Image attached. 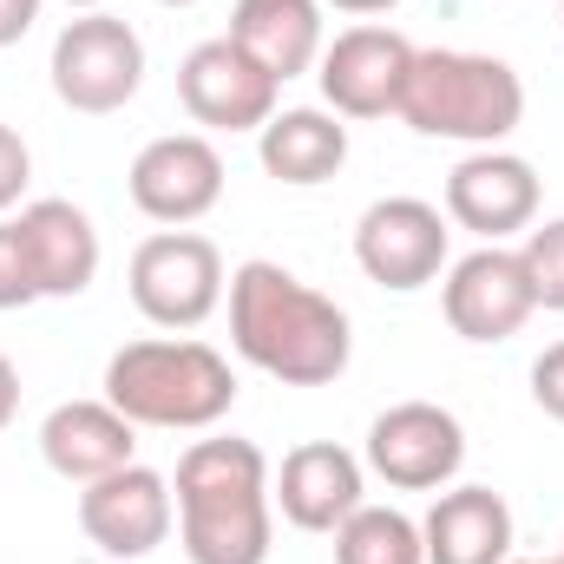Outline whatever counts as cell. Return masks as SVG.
I'll list each match as a JSON object with an SVG mask.
<instances>
[{"instance_id":"ba28073f","label":"cell","mask_w":564,"mask_h":564,"mask_svg":"<svg viewBox=\"0 0 564 564\" xmlns=\"http://www.w3.org/2000/svg\"><path fill=\"white\" fill-rule=\"evenodd\" d=\"M361 466L375 479H388L394 492H446L466 466V426L440 401H401V408L375 414Z\"/></svg>"},{"instance_id":"4dcf8cb0","label":"cell","mask_w":564,"mask_h":564,"mask_svg":"<svg viewBox=\"0 0 564 564\" xmlns=\"http://www.w3.org/2000/svg\"><path fill=\"white\" fill-rule=\"evenodd\" d=\"M158 7H197V0H158Z\"/></svg>"},{"instance_id":"6da1fadb","label":"cell","mask_w":564,"mask_h":564,"mask_svg":"<svg viewBox=\"0 0 564 564\" xmlns=\"http://www.w3.org/2000/svg\"><path fill=\"white\" fill-rule=\"evenodd\" d=\"M230 348L270 375L282 388H328L348 375L355 355V328L348 308L322 289L282 270L270 257H250L230 270Z\"/></svg>"},{"instance_id":"277c9868","label":"cell","mask_w":564,"mask_h":564,"mask_svg":"<svg viewBox=\"0 0 564 564\" xmlns=\"http://www.w3.org/2000/svg\"><path fill=\"white\" fill-rule=\"evenodd\" d=\"M394 119L421 139L453 144H506L525 126V79L499 53H459V46H421L401 86Z\"/></svg>"},{"instance_id":"7a4b0ae2","label":"cell","mask_w":564,"mask_h":564,"mask_svg":"<svg viewBox=\"0 0 564 564\" xmlns=\"http://www.w3.org/2000/svg\"><path fill=\"white\" fill-rule=\"evenodd\" d=\"M171 499H177V545L191 564H270L276 499H270V459L257 440H237V433L191 440L177 459Z\"/></svg>"},{"instance_id":"8fae6325","label":"cell","mask_w":564,"mask_h":564,"mask_svg":"<svg viewBox=\"0 0 564 564\" xmlns=\"http://www.w3.org/2000/svg\"><path fill=\"white\" fill-rule=\"evenodd\" d=\"M177 525V499H171V479L158 466H119L93 486H79V532L119 564L151 558Z\"/></svg>"},{"instance_id":"d6a6232c","label":"cell","mask_w":564,"mask_h":564,"mask_svg":"<svg viewBox=\"0 0 564 564\" xmlns=\"http://www.w3.org/2000/svg\"><path fill=\"white\" fill-rule=\"evenodd\" d=\"M558 13H564V0H558Z\"/></svg>"},{"instance_id":"52a82bcc","label":"cell","mask_w":564,"mask_h":564,"mask_svg":"<svg viewBox=\"0 0 564 564\" xmlns=\"http://www.w3.org/2000/svg\"><path fill=\"white\" fill-rule=\"evenodd\" d=\"M446 243H453L446 210L426 204V197H375L355 217V263H361V276L394 289V295H414L426 282H440Z\"/></svg>"},{"instance_id":"7c38bea8","label":"cell","mask_w":564,"mask_h":564,"mask_svg":"<svg viewBox=\"0 0 564 564\" xmlns=\"http://www.w3.org/2000/svg\"><path fill=\"white\" fill-rule=\"evenodd\" d=\"M276 79L224 33L177 59V99L204 132H263L276 119Z\"/></svg>"},{"instance_id":"7402d4cb","label":"cell","mask_w":564,"mask_h":564,"mask_svg":"<svg viewBox=\"0 0 564 564\" xmlns=\"http://www.w3.org/2000/svg\"><path fill=\"white\" fill-rule=\"evenodd\" d=\"M519 263H525V276H532L539 308L564 315V217L539 224V230H525V243H519Z\"/></svg>"},{"instance_id":"9a60e30c","label":"cell","mask_w":564,"mask_h":564,"mask_svg":"<svg viewBox=\"0 0 564 564\" xmlns=\"http://www.w3.org/2000/svg\"><path fill=\"white\" fill-rule=\"evenodd\" d=\"M270 499L295 532H335L348 512L368 506V466L335 440H302L282 453Z\"/></svg>"},{"instance_id":"83f0119b","label":"cell","mask_w":564,"mask_h":564,"mask_svg":"<svg viewBox=\"0 0 564 564\" xmlns=\"http://www.w3.org/2000/svg\"><path fill=\"white\" fill-rule=\"evenodd\" d=\"M322 7H335V13H355V20H375V13H394L401 0H322Z\"/></svg>"},{"instance_id":"2e32d148","label":"cell","mask_w":564,"mask_h":564,"mask_svg":"<svg viewBox=\"0 0 564 564\" xmlns=\"http://www.w3.org/2000/svg\"><path fill=\"white\" fill-rule=\"evenodd\" d=\"M20 243H26V263H33V282H40V302H66V295H86L93 276H99V230L79 204L66 197H33L20 204L13 217Z\"/></svg>"},{"instance_id":"cb8c5ba5","label":"cell","mask_w":564,"mask_h":564,"mask_svg":"<svg viewBox=\"0 0 564 564\" xmlns=\"http://www.w3.org/2000/svg\"><path fill=\"white\" fill-rule=\"evenodd\" d=\"M26 184H33V151H26V139L0 119V217L26 197Z\"/></svg>"},{"instance_id":"f546056e","label":"cell","mask_w":564,"mask_h":564,"mask_svg":"<svg viewBox=\"0 0 564 564\" xmlns=\"http://www.w3.org/2000/svg\"><path fill=\"white\" fill-rule=\"evenodd\" d=\"M506 564H558V558H506Z\"/></svg>"},{"instance_id":"5bb4252c","label":"cell","mask_w":564,"mask_h":564,"mask_svg":"<svg viewBox=\"0 0 564 564\" xmlns=\"http://www.w3.org/2000/svg\"><path fill=\"white\" fill-rule=\"evenodd\" d=\"M539 171L519 158V151H466L453 171H446V224L473 230L479 243H506L519 230L539 224Z\"/></svg>"},{"instance_id":"e0dca14e","label":"cell","mask_w":564,"mask_h":564,"mask_svg":"<svg viewBox=\"0 0 564 564\" xmlns=\"http://www.w3.org/2000/svg\"><path fill=\"white\" fill-rule=\"evenodd\" d=\"M40 459L66 486H93V479H106V473L139 459V426L126 421L112 401H59L40 421Z\"/></svg>"},{"instance_id":"d4e9b609","label":"cell","mask_w":564,"mask_h":564,"mask_svg":"<svg viewBox=\"0 0 564 564\" xmlns=\"http://www.w3.org/2000/svg\"><path fill=\"white\" fill-rule=\"evenodd\" d=\"M532 401H539L552 421H564V341H552V348L532 361Z\"/></svg>"},{"instance_id":"d6986e66","label":"cell","mask_w":564,"mask_h":564,"mask_svg":"<svg viewBox=\"0 0 564 564\" xmlns=\"http://www.w3.org/2000/svg\"><path fill=\"white\" fill-rule=\"evenodd\" d=\"M230 40L276 79H302L315 73L328 33H322V0H237L230 7Z\"/></svg>"},{"instance_id":"484cf974","label":"cell","mask_w":564,"mask_h":564,"mask_svg":"<svg viewBox=\"0 0 564 564\" xmlns=\"http://www.w3.org/2000/svg\"><path fill=\"white\" fill-rule=\"evenodd\" d=\"M40 20V0H0V46H20Z\"/></svg>"},{"instance_id":"9c48e42d","label":"cell","mask_w":564,"mask_h":564,"mask_svg":"<svg viewBox=\"0 0 564 564\" xmlns=\"http://www.w3.org/2000/svg\"><path fill=\"white\" fill-rule=\"evenodd\" d=\"M414 40L394 33V26H341L322 59H315V79H322V99L335 119H388L401 106V86H408V66H414Z\"/></svg>"},{"instance_id":"603a6c76","label":"cell","mask_w":564,"mask_h":564,"mask_svg":"<svg viewBox=\"0 0 564 564\" xmlns=\"http://www.w3.org/2000/svg\"><path fill=\"white\" fill-rule=\"evenodd\" d=\"M33 302H40V282H33V263H26V243H20L13 217H0V315L33 308Z\"/></svg>"},{"instance_id":"4316f807","label":"cell","mask_w":564,"mask_h":564,"mask_svg":"<svg viewBox=\"0 0 564 564\" xmlns=\"http://www.w3.org/2000/svg\"><path fill=\"white\" fill-rule=\"evenodd\" d=\"M13 414H20V368L0 355V433L13 426Z\"/></svg>"},{"instance_id":"4fadbf2b","label":"cell","mask_w":564,"mask_h":564,"mask_svg":"<svg viewBox=\"0 0 564 564\" xmlns=\"http://www.w3.org/2000/svg\"><path fill=\"white\" fill-rule=\"evenodd\" d=\"M126 191H132L139 217L164 224V230H184L224 204V151L204 132H164L132 158Z\"/></svg>"},{"instance_id":"f1b7e54d","label":"cell","mask_w":564,"mask_h":564,"mask_svg":"<svg viewBox=\"0 0 564 564\" xmlns=\"http://www.w3.org/2000/svg\"><path fill=\"white\" fill-rule=\"evenodd\" d=\"M66 7H79V13H93V7H106V0H66Z\"/></svg>"},{"instance_id":"8992f818","label":"cell","mask_w":564,"mask_h":564,"mask_svg":"<svg viewBox=\"0 0 564 564\" xmlns=\"http://www.w3.org/2000/svg\"><path fill=\"white\" fill-rule=\"evenodd\" d=\"M126 289H132V308H139L151 328H171V335H191L204 328L217 308H224V250L197 230H158L132 250V270H126Z\"/></svg>"},{"instance_id":"30bf717a","label":"cell","mask_w":564,"mask_h":564,"mask_svg":"<svg viewBox=\"0 0 564 564\" xmlns=\"http://www.w3.org/2000/svg\"><path fill=\"white\" fill-rule=\"evenodd\" d=\"M440 308H446V328L459 341H512L532 315H539V295H532V276L519 263V250L506 243H479L473 257H459L446 282H440Z\"/></svg>"},{"instance_id":"ffe728a7","label":"cell","mask_w":564,"mask_h":564,"mask_svg":"<svg viewBox=\"0 0 564 564\" xmlns=\"http://www.w3.org/2000/svg\"><path fill=\"white\" fill-rule=\"evenodd\" d=\"M257 158H263V171L276 184L315 191V184H328L348 164V126L328 106H289L257 132Z\"/></svg>"},{"instance_id":"ac0fdd59","label":"cell","mask_w":564,"mask_h":564,"mask_svg":"<svg viewBox=\"0 0 564 564\" xmlns=\"http://www.w3.org/2000/svg\"><path fill=\"white\" fill-rule=\"evenodd\" d=\"M426 564H506L512 558V506L492 486H446L421 519Z\"/></svg>"},{"instance_id":"5b68a950","label":"cell","mask_w":564,"mask_h":564,"mask_svg":"<svg viewBox=\"0 0 564 564\" xmlns=\"http://www.w3.org/2000/svg\"><path fill=\"white\" fill-rule=\"evenodd\" d=\"M46 73H53V99L66 112L112 119V112H126L139 99V86H144V40L132 20L93 7V13L59 26Z\"/></svg>"},{"instance_id":"3957f363","label":"cell","mask_w":564,"mask_h":564,"mask_svg":"<svg viewBox=\"0 0 564 564\" xmlns=\"http://www.w3.org/2000/svg\"><path fill=\"white\" fill-rule=\"evenodd\" d=\"M106 401L132 426L210 433L237 408V368L191 335H144L106 361Z\"/></svg>"},{"instance_id":"44dd1931","label":"cell","mask_w":564,"mask_h":564,"mask_svg":"<svg viewBox=\"0 0 564 564\" xmlns=\"http://www.w3.org/2000/svg\"><path fill=\"white\" fill-rule=\"evenodd\" d=\"M328 539H335V564H426L421 519H408L401 506H361Z\"/></svg>"},{"instance_id":"1f68e13d","label":"cell","mask_w":564,"mask_h":564,"mask_svg":"<svg viewBox=\"0 0 564 564\" xmlns=\"http://www.w3.org/2000/svg\"><path fill=\"white\" fill-rule=\"evenodd\" d=\"M558 564H564V545H558Z\"/></svg>"}]
</instances>
